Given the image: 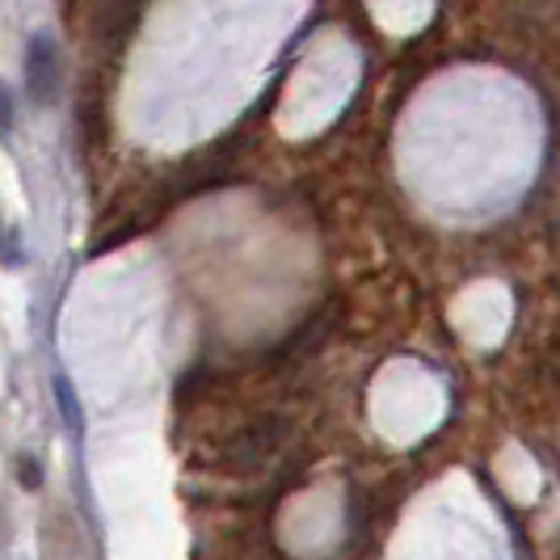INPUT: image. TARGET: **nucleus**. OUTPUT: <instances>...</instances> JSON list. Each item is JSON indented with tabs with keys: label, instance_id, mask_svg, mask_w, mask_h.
<instances>
[{
	"label": "nucleus",
	"instance_id": "6",
	"mask_svg": "<svg viewBox=\"0 0 560 560\" xmlns=\"http://www.w3.org/2000/svg\"><path fill=\"white\" fill-rule=\"evenodd\" d=\"M0 232H4V228H0Z\"/></svg>",
	"mask_w": 560,
	"mask_h": 560
},
{
	"label": "nucleus",
	"instance_id": "4",
	"mask_svg": "<svg viewBox=\"0 0 560 560\" xmlns=\"http://www.w3.org/2000/svg\"><path fill=\"white\" fill-rule=\"evenodd\" d=\"M0 261L22 266V241H18V232H13V228H4V232H0Z\"/></svg>",
	"mask_w": 560,
	"mask_h": 560
},
{
	"label": "nucleus",
	"instance_id": "1",
	"mask_svg": "<svg viewBox=\"0 0 560 560\" xmlns=\"http://www.w3.org/2000/svg\"><path fill=\"white\" fill-rule=\"evenodd\" d=\"M26 89L38 106H51L59 97V51L51 34H34L26 47Z\"/></svg>",
	"mask_w": 560,
	"mask_h": 560
},
{
	"label": "nucleus",
	"instance_id": "3",
	"mask_svg": "<svg viewBox=\"0 0 560 560\" xmlns=\"http://www.w3.org/2000/svg\"><path fill=\"white\" fill-rule=\"evenodd\" d=\"M18 480H22L26 489H43V468H38L34 455H18Z\"/></svg>",
	"mask_w": 560,
	"mask_h": 560
},
{
	"label": "nucleus",
	"instance_id": "2",
	"mask_svg": "<svg viewBox=\"0 0 560 560\" xmlns=\"http://www.w3.org/2000/svg\"><path fill=\"white\" fill-rule=\"evenodd\" d=\"M56 396H59V413H63V421H68V430H81L84 418H81V405H77V393H72V384L59 375L56 380Z\"/></svg>",
	"mask_w": 560,
	"mask_h": 560
},
{
	"label": "nucleus",
	"instance_id": "5",
	"mask_svg": "<svg viewBox=\"0 0 560 560\" xmlns=\"http://www.w3.org/2000/svg\"><path fill=\"white\" fill-rule=\"evenodd\" d=\"M13 131V102H9V89L0 84V136Z\"/></svg>",
	"mask_w": 560,
	"mask_h": 560
}]
</instances>
